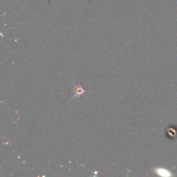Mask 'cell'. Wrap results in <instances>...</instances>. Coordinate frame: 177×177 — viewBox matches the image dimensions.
I'll use <instances>...</instances> for the list:
<instances>
[{
  "mask_svg": "<svg viewBox=\"0 0 177 177\" xmlns=\"http://www.w3.org/2000/svg\"><path fill=\"white\" fill-rule=\"evenodd\" d=\"M86 93V90L83 89V87L81 86H74V96L73 99H75V98H79L81 95H84V93Z\"/></svg>",
  "mask_w": 177,
  "mask_h": 177,
  "instance_id": "cell-1",
  "label": "cell"
},
{
  "mask_svg": "<svg viewBox=\"0 0 177 177\" xmlns=\"http://www.w3.org/2000/svg\"><path fill=\"white\" fill-rule=\"evenodd\" d=\"M177 133L175 127H168L167 129V137H171V138H174V137H176Z\"/></svg>",
  "mask_w": 177,
  "mask_h": 177,
  "instance_id": "cell-2",
  "label": "cell"
}]
</instances>
